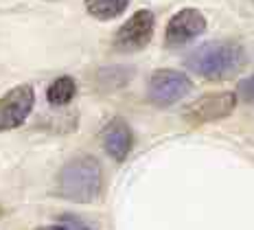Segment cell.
<instances>
[{
	"instance_id": "cell-9",
	"label": "cell",
	"mask_w": 254,
	"mask_h": 230,
	"mask_svg": "<svg viewBox=\"0 0 254 230\" xmlns=\"http://www.w3.org/2000/svg\"><path fill=\"white\" fill-rule=\"evenodd\" d=\"M86 11L92 15V18L101 20V22H108V20L119 18L121 13L127 9L129 0H86Z\"/></svg>"
},
{
	"instance_id": "cell-10",
	"label": "cell",
	"mask_w": 254,
	"mask_h": 230,
	"mask_svg": "<svg viewBox=\"0 0 254 230\" xmlns=\"http://www.w3.org/2000/svg\"><path fill=\"white\" fill-rule=\"evenodd\" d=\"M77 94V83L72 77H60L55 79L49 90H46V99H49L51 105H55V108H62V105H68L72 99H75Z\"/></svg>"
},
{
	"instance_id": "cell-1",
	"label": "cell",
	"mask_w": 254,
	"mask_h": 230,
	"mask_svg": "<svg viewBox=\"0 0 254 230\" xmlns=\"http://www.w3.org/2000/svg\"><path fill=\"white\" fill-rule=\"evenodd\" d=\"M246 62L243 49L235 42H204L202 46L193 49L187 55V68L190 73L199 75L210 81H221V79L232 77Z\"/></svg>"
},
{
	"instance_id": "cell-2",
	"label": "cell",
	"mask_w": 254,
	"mask_h": 230,
	"mask_svg": "<svg viewBox=\"0 0 254 230\" xmlns=\"http://www.w3.org/2000/svg\"><path fill=\"white\" fill-rule=\"evenodd\" d=\"M103 173L101 164L92 156H79L66 162L57 175V193L64 200L77 202V204H90L101 193Z\"/></svg>"
},
{
	"instance_id": "cell-12",
	"label": "cell",
	"mask_w": 254,
	"mask_h": 230,
	"mask_svg": "<svg viewBox=\"0 0 254 230\" xmlns=\"http://www.w3.org/2000/svg\"><path fill=\"white\" fill-rule=\"evenodd\" d=\"M62 226H66L68 230H88L81 224V219H77L75 215H64L62 217Z\"/></svg>"
},
{
	"instance_id": "cell-13",
	"label": "cell",
	"mask_w": 254,
	"mask_h": 230,
	"mask_svg": "<svg viewBox=\"0 0 254 230\" xmlns=\"http://www.w3.org/2000/svg\"><path fill=\"white\" fill-rule=\"evenodd\" d=\"M35 230H68V228L60 224V226H42V228H35Z\"/></svg>"
},
{
	"instance_id": "cell-6",
	"label": "cell",
	"mask_w": 254,
	"mask_h": 230,
	"mask_svg": "<svg viewBox=\"0 0 254 230\" xmlns=\"http://www.w3.org/2000/svg\"><path fill=\"white\" fill-rule=\"evenodd\" d=\"M35 105V92L29 83L15 85L0 97V132L20 127Z\"/></svg>"
},
{
	"instance_id": "cell-7",
	"label": "cell",
	"mask_w": 254,
	"mask_h": 230,
	"mask_svg": "<svg viewBox=\"0 0 254 230\" xmlns=\"http://www.w3.org/2000/svg\"><path fill=\"white\" fill-rule=\"evenodd\" d=\"M206 31V18L202 11L193 7L180 9V11L169 20L167 31H165V44L171 49L184 46L189 42H193L195 37H199Z\"/></svg>"
},
{
	"instance_id": "cell-3",
	"label": "cell",
	"mask_w": 254,
	"mask_h": 230,
	"mask_svg": "<svg viewBox=\"0 0 254 230\" xmlns=\"http://www.w3.org/2000/svg\"><path fill=\"white\" fill-rule=\"evenodd\" d=\"M193 90V81L180 71L162 68L149 77L147 83V97L158 108H171L178 101H182Z\"/></svg>"
},
{
	"instance_id": "cell-5",
	"label": "cell",
	"mask_w": 254,
	"mask_h": 230,
	"mask_svg": "<svg viewBox=\"0 0 254 230\" xmlns=\"http://www.w3.org/2000/svg\"><path fill=\"white\" fill-rule=\"evenodd\" d=\"M235 108H237L235 92H208L184 108V119L193 123V125H202V123L226 119L228 114L235 112Z\"/></svg>"
},
{
	"instance_id": "cell-4",
	"label": "cell",
	"mask_w": 254,
	"mask_h": 230,
	"mask_svg": "<svg viewBox=\"0 0 254 230\" xmlns=\"http://www.w3.org/2000/svg\"><path fill=\"white\" fill-rule=\"evenodd\" d=\"M156 29V18L149 9H140L131 15L127 22H123L114 35V46L121 53H136L142 51L153 37Z\"/></svg>"
},
{
	"instance_id": "cell-11",
	"label": "cell",
	"mask_w": 254,
	"mask_h": 230,
	"mask_svg": "<svg viewBox=\"0 0 254 230\" xmlns=\"http://www.w3.org/2000/svg\"><path fill=\"white\" fill-rule=\"evenodd\" d=\"M237 99H243L248 103H254V75L246 77L237 83Z\"/></svg>"
},
{
	"instance_id": "cell-8",
	"label": "cell",
	"mask_w": 254,
	"mask_h": 230,
	"mask_svg": "<svg viewBox=\"0 0 254 230\" xmlns=\"http://www.w3.org/2000/svg\"><path fill=\"white\" fill-rule=\"evenodd\" d=\"M101 143L110 158L123 162L129 156L131 147H134V134H131L129 125L123 119H112L101 134Z\"/></svg>"
}]
</instances>
